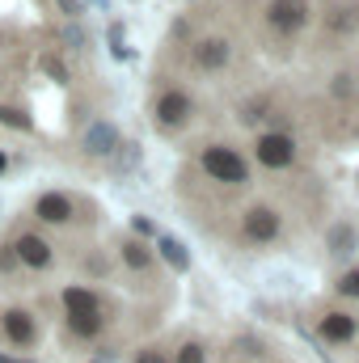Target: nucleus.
Masks as SVG:
<instances>
[{
	"label": "nucleus",
	"instance_id": "nucleus-1",
	"mask_svg": "<svg viewBox=\"0 0 359 363\" xmlns=\"http://www.w3.org/2000/svg\"><path fill=\"white\" fill-rule=\"evenodd\" d=\"M203 169L216 182H228V186H241V182L250 178L245 161H241L233 148H207V152H203Z\"/></svg>",
	"mask_w": 359,
	"mask_h": 363
},
{
	"label": "nucleus",
	"instance_id": "nucleus-2",
	"mask_svg": "<svg viewBox=\"0 0 359 363\" xmlns=\"http://www.w3.org/2000/svg\"><path fill=\"white\" fill-rule=\"evenodd\" d=\"M267 21L275 34H296L304 21H309V4L304 0H270Z\"/></svg>",
	"mask_w": 359,
	"mask_h": 363
},
{
	"label": "nucleus",
	"instance_id": "nucleus-3",
	"mask_svg": "<svg viewBox=\"0 0 359 363\" xmlns=\"http://www.w3.org/2000/svg\"><path fill=\"white\" fill-rule=\"evenodd\" d=\"M0 330H4V338L17 342V347H30V342L38 338L34 317H30L26 308H9V313H0Z\"/></svg>",
	"mask_w": 359,
	"mask_h": 363
},
{
	"label": "nucleus",
	"instance_id": "nucleus-4",
	"mask_svg": "<svg viewBox=\"0 0 359 363\" xmlns=\"http://www.w3.org/2000/svg\"><path fill=\"white\" fill-rule=\"evenodd\" d=\"M292 157H296V144H292L287 135H263V140H258V161H263L267 169L292 165Z\"/></svg>",
	"mask_w": 359,
	"mask_h": 363
},
{
	"label": "nucleus",
	"instance_id": "nucleus-5",
	"mask_svg": "<svg viewBox=\"0 0 359 363\" xmlns=\"http://www.w3.org/2000/svg\"><path fill=\"white\" fill-rule=\"evenodd\" d=\"M241 233H245L250 241H275V237H279V216H275L270 207H254V211H245Z\"/></svg>",
	"mask_w": 359,
	"mask_h": 363
},
{
	"label": "nucleus",
	"instance_id": "nucleus-6",
	"mask_svg": "<svg viewBox=\"0 0 359 363\" xmlns=\"http://www.w3.org/2000/svg\"><path fill=\"white\" fill-rule=\"evenodd\" d=\"M17 258L26 262V267H51V245L43 241V237H34V233H26L21 241H17Z\"/></svg>",
	"mask_w": 359,
	"mask_h": 363
},
{
	"label": "nucleus",
	"instance_id": "nucleus-7",
	"mask_svg": "<svg viewBox=\"0 0 359 363\" xmlns=\"http://www.w3.org/2000/svg\"><path fill=\"white\" fill-rule=\"evenodd\" d=\"M186 114H190V97L186 93H165L161 101H157V118L165 123V127H178V123H186Z\"/></svg>",
	"mask_w": 359,
	"mask_h": 363
},
{
	"label": "nucleus",
	"instance_id": "nucleus-8",
	"mask_svg": "<svg viewBox=\"0 0 359 363\" xmlns=\"http://www.w3.org/2000/svg\"><path fill=\"white\" fill-rule=\"evenodd\" d=\"M85 148H89L93 157H114V148H118V131H114L110 123H93L89 135H85Z\"/></svg>",
	"mask_w": 359,
	"mask_h": 363
},
{
	"label": "nucleus",
	"instance_id": "nucleus-9",
	"mask_svg": "<svg viewBox=\"0 0 359 363\" xmlns=\"http://www.w3.org/2000/svg\"><path fill=\"white\" fill-rule=\"evenodd\" d=\"M64 308H68V317H93V313H101V300L89 287H68L64 291Z\"/></svg>",
	"mask_w": 359,
	"mask_h": 363
},
{
	"label": "nucleus",
	"instance_id": "nucleus-10",
	"mask_svg": "<svg viewBox=\"0 0 359 363\" xmlns=\"http://www.w3.org/2000/svg\"><path fill=\"white\" fill-rule=\"evenodd\" d=\"M321 338H326V342H351V338H355V317H347V313L321 317Z\"/></svg>",
	"mask_w": 359,
	"mask_h": 363
},
{
	"label": "nucleus",
	"instance_id": "nucleus-11",
	"mask_svg": "<svg viewBox=\"0 0 359 363\" xmlns=\"http://www.w3.org/2000/svg\"><path fill=\"white\" fill-rule=\"evenodd\" d=\"M228 60V43L224 38H203V43H194V64L199 68H220Z\"/></svg>",
	"mask_w": 359,
	"mask_h": 363
},
{
	"label": "nucleus",
	"instance_id": "nucleus-12",
	"mask_svg": "<svg viewBox=\"0 0 359 363\" xmlns=\"http://www.w3.org/2000/svg\"><path fill=\"white\" fill-rule=\"evenodd\" d=\"M34 211H38L47 224H64V220L72 216V203H68L64 194H43V199L34 203Z\"/></svg>",
	"mask_w": 359,
	"mask_h": 363
},
{
	"label": "nucleus",
	"instance_id": "nucleus-13",
	"mask_svg": "<svg viewBox=\"0 0 359 363\" xmlns=\"http://www.w3.org/2000/svg\"><path fill=\"white\" fill-rule=\"evenodd\" d=\"M161 258H165L174 271H190V254H186V245L174 241V237H161Z\"/></svg>",
	"mask_w": 359,
	"mask_h": 363
},
{
	"label": "nucleus",
	"instance_id": "nucleus-14",
	"mask_svg": "<svg viewBox=\"0 0 359 363\" xmlns=\"http://www.w3.org/2000/svg\"><path fill=\"white\" fill-rule=\"evenodd\" d=\"M101 325H106V317H101V313H93V317H68V330H72L77 338H93Z\"/></svg>",
	"mask_w": 359,
	"mask_h": 363
},
{
	"label": "nucleus",
	"instance_id": "nucleus-15",
	"mask_svg": "<svg viewBox=\"0 0 359 363\" xmlns=\"http://www.w3.org/2000/svg\"><path fill=\"white\" fill-rule=\"evenodd\" d=\"M123 258H127V267H136V271H144V267L153 262V254H148L140 241H127V245H123Z\"/></svg>",
	"mask_w": 359,
	"mask_h": 363
},
{
	"label": "nucleus",
	"instance_id": "nucleus-16",
	"mask_svg": "<svg viewBox=\"0 0 359 363\" xmlns=\"http://www.w3.org/2000/svg\"><path fill=\"white\" fill-rule=\"evenodd\" d=\"M330 245H334V254H351V245H355V228H334Z\"/></svg>",
	"mask_w": 359,
	"mask_h": 363
},
{
	"label": "nucleus",
	"instance_id": "nucleus-17",
	"mask_svg": "<svg viewBox=\"0 0 359 363\" xmlns=\"http://www.w3.org/2000/svg\"><path fill=\"white\" fill-rule=\"evenodd\" d=\"M0 123H9V127H17V131H30L34 123L21 114V110H13V106H0Z\"/></svg>",
	"mask_w": 359,
	"mask_h": 363
},
{
	"label": "nucleus",
	"instance_id": "nucleus-18",
	"mask_svg": "<svg viewBox=\"0 0 359 363\" xmlns=\"http://www.w3.org/2000/svg\"><path fill=\"white\" fill-rule=\"evenodd\" d=\"M174 363H207V351H203L199 342H186V347L178 351V359H174Z\"/></svg>",
	"mask_w": 359,
	"mask_h": 363
},
{
	"label": "nucleus",
	"instance_id": "nucleus-19",
	"mask_svg": "<svg viewBox=\"0 0 359 363\" xmlns=\"http://www.w3.org/2000/svg\"><path fill=\"white\" fill-rule=\"evenodd\" d=\"M38 68H43L51 81H68V72H64V64H60L55 55H43V60H38Z\"/></svg>",
	"mask_w": 359,
	"mask_h": 363
},
{
	"label": "nucleus",
	"instance_id": "nucleus-20",
	"mask_svg": "<svg viewBox=\"0 0 359 363\" xmlns=\"http://www.w3.org/2000/svg\"><path fill=\"white\" fill-rule=\"evenodd\" d=\"M110 55H114V60H127V47H123V26H114V30H110Z\"/></svg>",
	"mask_w": 359,
	"mask_h": 363
},
{
	"label": "nucleus",
	"instance_id": "nucleus-21",
	"mask_svg": "<svg viewBox=\"0 0 359 363\" xmlns=\"http://www.w3.org/2000/svg\"><path fill=\"white\" fill-rule=\"evenodd\" d=\"M338 291H343V296H359V271L343 274V279H338Z\"/></svg>",
	"mask_w": 359,
	"mask_h": 363
},
{
	"label": "nucleus",
	"instance_id": "nucleus-22",
	"mask_svg": "<svg viewBox=\"0 0 359 363\" xmlns=\"http://www.w3.org/2000/svg\"><path fill=\"white\" fill-rule=\"evenodd\" d=\"M131 233H136V237H153V220L136 216V220H131Z\"/></svg>",
	"mask_w": 359,
	"mask_h": 363
},
{
	"label": "nucleus",
	"instance_id": "nucleus-23",
	"mask_svg": "<svg viewBox=\"0 0 359 363\" xmlns=\"http://www.w3.org/2000/svg\"><path fill=\"white\" fill-rule=\"evenodd\" d=\"M131 363H170V359H165L161 351H140V355H136Z\"/></svg>",
	"mask_w": 359,
	"mask_h": 363
},
{
	"label": "nucleus",
	"instance_id": "nucleus-24",
	"mask_svg": "<svg viewBox=\"0 0 359 363\" xmlns=\"http://www.w3.org/2000/svg\"><path fill=\"white\" fill-rule=\"evenodd\" d=\"M64 38H68V43H77V47H85V30H81V26H68V30H64Z\"/></svg>",
	"mask_w": 359,
	"mask_h": 363
},
{
	"label": "nucleus",
	"instance_id": "nucleus-25",
	"mask_svg": "<svg viewBox=\"0 0 359 363\" xmlns=\"http://www.w3.org/2000/svg\"><path fill=\"white\" fill-rule=\"evenodd\" d=\"M60 9H64L68 17H77V13H81V0H60Z\"/></svg>",
	"mask_w": 359,
	"mask_h": 363
},
{
	"label": "nucleus",
	"instance_id": "nucleus-26",
	"mask_svg": "<svg viewBox=\"0 0 359 363\" xmlns=\"http://www.w3.org/2000/svg\"><path fill=\"white\" fill-rule=\"evenodd\" d=\"M13 262H17V254H9V250H4V245H0V267H4V271H9V267H13Z\"/></svg>",
	"mask_w": 359,
	"mask_h": 363
},
{
	"label": "nucleus",
	"instance_id": "nucleus-27",
	"mask_svg": "<svg viewBox=\"0 0 359 363\" xmlns=\"http://www.w3.org/2000/svg\"><path fill=\"white\" fill-rule=\"evenodd\" d=\"M4 169H9V157H4V152H0V174H4Z\"/></svg>",
	"mask_w": 359,
	"mask_h": 363
},
{
	"label": "nucleus",
	"instance_id": "nucleus-28",
	"mask_svg": "<svg viewBox=\"0 0 359 363\" xmlns=\"http://www.w3.org/2000/svg\"><path fill=\"white\" fill-rule=\"evenodd\" d=\"M0 363H17V359H9V355H0Z\"/></svg>",
	"mask_w": 359,
	"mask_h": 363
}]
</instances>
